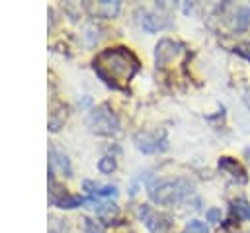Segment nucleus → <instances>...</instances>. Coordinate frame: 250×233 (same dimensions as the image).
I'll return each mask as SVG.
<instances>
[{
	"label": "nucleus",
	"mask_w": 250,
	"mask_h": 233,
	"mask_svg": "<svg viewBox=\"0 0 250 233\" xmlns=\"http://www.w3.org/2000/svg\"><path fill=\"white\" fill-rule=\"evenodd\" d=\"M94 70L105 84L121 88L139 70V59L127 47H109L94 59Z\"/></svg>",
	"instance_id": "obj_1"
},
{
	"label": "nucleus",
	"mask_w": 250,
	"mask_h": 233,
	"mask_svg": "<svg viewBox=\"0 0 250 233\" xmlns=\"http://www.w3.org/2000/svg\"><path fill=\"white\" fill-rule=\"evenodd\" d=\"M193 190V182L186 178H162L148 186V196L160 206H170L182 202Z\"/></svg>",
	"instance_id": "obj_2"
},
{
	"label": "nucleus",
	"mask_w": 250,
	"mask_h": 233,
	"mask_svg": "<svg viewBox=\"0 0 250 233\" xmlns=\"http://www.w3.org/2000/svg\"><path fill=\"white\" fill-rule=\"evenodd\" d=\"M88 123H90L92 129L98 131V133H115V131L119 129L117 117H115L105 106L94 110V112L90 114V117H88Z\"/></svg>",
	"instance_id": "obj_3"
},
{
	"label": "nucleus",
	"mask_w": 250,
	"mask_h": 233,
	"mask_svg": "<svg viewBox=\"0 0 250 233\" xmlns=\"http://www.w3.org/2000/svg\"><path fill=\"white\" fill-rule=\"evenodd\" d=\"M139 213H141V217H143V221L150 233H166L170 229V219L166 215L154 211L150 206H141Z\"/></svg>",
	"instance_id": "obj_4"
},
{
	"label": "nucleus",
	"mask_w": 250,
	"mask_h": 233,
	"mask_svg": "<svg viewBox=\"0 0 250 233\" xmlns=\"http://www.w3.org/2000/svg\"><path fill=\"white\" fill-rule=\"evenodd\" d=\"M178 43H174L172 39H162L158 45H156V53H154V59H156V65H166L170 63L176 55H178Z\"/></svg>",
	"instance_id": "obj_5"
},
{
	"label": "nucleus",
	"mask_w": 250,
	"mask_h": 233,
	"mask_svg": "<svg viewBox=\"0 0 250 233\" xmlns=\"http://www.w3.org/2000/svg\"><path fill=\"white\" fill-rule=\"evenodd\" d=\"M135 145L143 153H154V151H158V133L139 131V133H135Z\"/></svg>",
	"instance_id": "obj_6"
},
{
	"label": "nucleus",
	"mask_w": 250,
	"mask_h": 233,
	"mask_svg": "<svg viewBox=\"0 0 250 233\" xmlns=\"http://www.w3.org/2000/svg\"><path fill=\"white\" fill-rule=\"evenodd\" d=\"M219 168L230 172V176L238 178L240 182H246V170H244L234 159H230V157H221V159H219Z\"/></svg>",
	"instance_id": "obj_7"
},
{
	"label": "nucleus",
	"mask_w": 250,
	"mask_h": 233,
	"mask_svg": "<svg viewBox=\"0 0 250 233\" xmlns=\"http://www.w3.org/2000/svg\"><path fill=\"white\" fill-rule=\"evenodd\" d=\"M84 188L88 190V194H92V196H115L117 194V188L115 186H111V184H96V182H92V180H86L84 182Z\"/></svg>",
	"instance_id": "obj_8"
},
{
	"label": "nucleus",
	"mask_w": 250,
	"mask_h": 233,
	"mask_svg": "<svg viewBox=\"0 0 250 233\" xmlns=\"http://www.w3.org/2000/svg\"><path fill=\"white\" fill-rule=\"evenodd\" d=\"M248 23H250V8L248 6H238L236 12H234V23H232V27L236 31H244L248 27Z\"/></svg>",
	"instance_id": "obj_9"
},
{
	"label": "nucleus",
	"mask_w": 250,
	"mask_h": 233,
	"mask_svg": "<svg viewBox=\"0 0 250 233\" xmlns=\"http://www.w3.org/2000/svg\"><path fill=\"white\" fill-rule=\"evenodd\" d=\"M141 23H143V27H145L146 31H150V33L168 25V22H164V20H162L160 16H156V14H145V18L141 20Z\"/></svg>",
	"instance_id": "obj_10"
},
{
	"label": "nucleus",
	"mask_w": 250,
	"mask_h": 233,
	"mask_svg": "<svg viewBox=\"0 0 250 233\" xmlns=\"http://www.w3.org/2000/svg\"><path fill=\"white\" fill-rule=\"evenodd\" d=\"M117 8H119V2H100L96 8H94V14H98V16H107V18H111L115 12H117Z\"/></svg>",
	"instance_id": "obj_11"
},
{
	"label": "nucleus",
	"mask_w": 250,
	"mask_h": 233,
	"mask_svg": "<svg viewBox=\"0 0 250 233\" xmlns=\"http://www.w3.org/2000/svg\"><path fill=\"white\" fill-rule=\"evenodd\" d=\"M232 211L236 213L238 219H250V204L244 202V200L232 202Z\"/></svg>",
	"instance_id": "obj_12"
},
{
	"label": "nucleus",
	"mask_w": 250,
	"mask_h": 233,
	"mask_svg": "<svg viewBox=\"0 0 250 233\" xmlns=\"http://www.w3.org/2000/svg\"><path fill=\"white\" fill-rule=\"evenodd\" d=\"M98 168H100V172L109 174L111 170H115V159H113V157H104V159H100Z\"/></svg>",
	"instance_id": "obj_13"
},
{
	"label": "nucleus",
	"mask_w": 250,
	"mask_h": 233,
	"mask_svg": "<svg viewBox=\"0 0 250 233\" xmlns=\"http://www.w3.org/2000/svg\"><path fill=\"white\" fill-rule=\"evenodd\" d=\"M186 231H189V233H209V227L199 219H191L186 225Z\"/></svg>",
	"instance_id": "obj_14"
},
{
	"label": "nucleus",
	"mask_w": 250,
	"mask_h": 233,
	"mask_svg": "<svg viewBox=\"0 0 250 233\" xmlns=\"http://www.w3.org/2000/svg\"><path fill=\"white\" fill-rule=\"evenodd\" d=\"M234 53H238L240 57H244L246 61H250V41H244V43H238L234 47Z\"/></svg>",
	"instance_id": "obj_15"
},
{
	"label": "nucleus",
	"mask_w": 250,
	"mask_h": 233,
	"mask_svg": "<svg viewBox=\"0 0 250 233\" xmlns=\"http://www.w3.org/2000/svg\"><path fill=\"white\" fill-rule=\"evenodd\" d=\"M207 221H211V223H219L221 221V210H217V208H211V210H207Z\"/></svg>",
	"instance_id": "obj_16"
},
{
	"label": "nucleus",
	"mask_w": 250,
	"mask_h": 233,
	"mask_svg": "<svg viewBox=\"0 0 250 233\" xmlns=\"http://www.w3.org/2000/svg\"><path fill=\"white\" fill-rule=\"evenodd\" d=\"M86 221V227H88V233H102V229L98 227V225H94V221H90V219H84Z\"/></svg>",
	"instance_id": "obj_17"
},
{
	"label": "nucleus",
	"mask_w": 250,
	"mask_h": 233,
	"mask_svg": "<svg viewBox=\"0 0 250 233\" xmlns=\"http://www.w3.org/2000/svg\"><path fill=\"white\" fill-rule=\"evenodd\" d=\"M184 233H189V231H184Z\"/></svg>",
	"instance_id": "obj_18"
}]
</instances>
